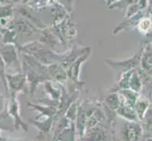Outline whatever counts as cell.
I'll return each mask as SVG.
<instances>
[{"label": "cell", "mask_w": 152, "mask_h": 141, "mask_svg": "<svg viewBox=\"0 0 152 141\" xmlns=\"http://www.w3.org/2000/svg\"><path fill=\"white\" fill-rule=\"evenodd\" d=\"M17 95H9L6 100V109L7 116L12 117L14 121V129H23L25 132L28 131V125L23 121L20 114V104L17 101Z\"/></svg>", "instance_id": "4"}, {"label": "cell", "mask_w": 152, "mask_h": 141, "mask_svg": "<svg viewBox=\"0 0 152 141\" xmlns=\"http://www.w3.org/2000/svg\"><path fill=\"white\" fill-rule=\"evenodd\" d=\"M44 87L45 92L48 93V95L49 96V99L54 101H60L61 97L62 95V90H64V87H60L59 88H56L52 85L51 80L49 81H45L44 83Z\"/></svg>", "instance_id": "13"}, {"label": "cell", "mask_w": 152, "mask_h": 141, "mask_svg": "<svg viewBox=\"0 0 152 141\" xmlns=\"http://www.w3.org/2000/svg\"><path fill=\"white\" fill-rule=\"evenodd\" d=\"M9 27L12 28L14 30V32L16 33L17 48L19 46L20 40H22L20 43V46H22L26 43H29V41H33L31 40V38L37 37L39 40L40 33L42 30V29L38 28L36 25H34L33 24L28 22V20H26L25 18L21 17V16H19L17 18L14 17Z\"/></svg>", "instance_id": "1"}, {"label": "cell", "mask_w": 152, "mask_h": 141, "mask_svg": "<svg viewBox=\"0 0 152 141\" xmlns=\"http://www.w3.org/2000/svg\"><path fill=\"white\" fill-rule=\"evenodd\" d=\"M142 121H145V130L150 134H152V108H148L146 113L145 114L144 119Z\"/></svg>", "instance_id": "23"}, {"label": "cell", "mask_w": 152, "mask_h": 141, "mask_svg": "<svg viewBox=\"0 0 152 141\" xmlns=\"http://www.w3.org/2000/svg\"><path fill=\"white\" fill-rule=\"evenodd\" d=\"M77 103L73 102L66 109L65 118L68 119V121L74 122L77 118Z\"/></svg>", "instance_id": "22"}, {"label": "cell", "mask_w": 152, "mask_h": 141, "mask_svg": "<svg viewBox=\"0 0 152 141\" xmlns=\"http://www.w3.org/2000/svg\"><path fill=\"white\" fill-rule=\"evenodd\" d=\"M143 129L142 126L134 121H129L126 124L122 132V137L124 141H139L142 137Z\"/></svg>", "instance_id": "8"}, {"label": "cell", "mask_w": 152, "mask_h": 141, "mask_svg": "<svg viewBox=\"0 0 152 141\" xmlns=\"http://www.w3.org/2000/svg\"><path fill=\"white\" fill-rule=\"evenodd\" d=\"M0 34H1L2 43H12L17 46L16 33L14 32V30L12 28L8 27L6 29H3Z\"/></svg>", "instance_id": "18"}, {"label": "cell", "mask_w": 152, "mask_h": 141, "mask_svg": "<svg viewBox=\"0 0 152 141\" xmlns=\"http://www.w3.org/2000/svg\"><path fill=\"white\" fill-rule=\"evenodd\" d=\"M6 65H5L2 57L0 56V80L2 81V84L5 88V92H6V100L9 96V90H8V85H7V80H6Z\"/></svg>", "instance_id": "21"}, {"label": "cell", "mask_w": 152, "mask_h": 141, "mask_svg": "<svg viewBox=\"0 0 152 141\" xmlns=\"http://www.w3.org/2000/svg\"><path fill=\"white\" fill-rule=\"evenodd\" d=\"M143 84L144 83L142 80V76L140 75L139 72L134 70L129 78V88H130V90H132L136 92H140L143 87Z\"/></svg>", "instance_id": "15"}, {"label": "cell", "mask_w": 152, "mask_h": 141, "mask_svg": "<svg viewBox=\"0 0 152 141\" xmlns=\"http://www.w3.org/2000/svg\"><path fill=\"white\" fill-rule=\"evenodd\" d=\"M15 12H17V14L19 15V16L25 18L26 20H28V22H30L31 24H33L34 25H36V27H37L38 28H40V29H44V28H45L46 27H48V25H46L40 18L35 17L34 15L31 14L28 8L26 7L25 5H24V6L18 7V8H15Z\"/></svg>", "instance_id": "9"}, {"label": "cell", "mask_w": 152, "mask_h": 141, "mask_svg": "<svg viewBox=\"0 0 152 141\" xmlns=\"http://www.w3.org/2000/svg\"><path fill=\"white\" fill-rule=\"evenodd\" d=\"M145 12V9L144 10H140L139 12H137L136 14H134L133 16L129 17V18H127L125 19L123 22L118 25L116 27H115L113 31V34H117L120 31H123V30H127V29H129V28H135L136 27V25H137V22L139 21V19L144 16V14Z\"/></svg>", "instance_id": "11"}, {"label": "cell", "mask_w": 152, "mask_h": 141, "mask_svg": "<svg viewBox=\"0 0 152 141\" xmlns=\"http://www.w3.org/2000/svg\"><path fill=\"white\" fill-rule=\"evenodd\" d=\"M91 51H92V49L86 52V53L83 54L82 56H80L74 63L66 70L68 79L71 80L75 84V86L78 88H81L83 86H84V82H82L80 79V70H81V65L84 63L89 57V56L91 55Z\"/></svg>", "instance_id": "5"}, {"label": "cell", "mask_w": 152, "mask_h": 141, "mask_svg": "<svg viewBox=\"0 0 152 141\" xmlns=\"http://www.w3.org/2000/svg\"><path fill=\"white\" fill-rule=\"evenodd\" d=\"M56 1L59 4H61V6L64 7L70 14L73 12V10H74V9H73V3H74V0H56Z\"/></svg>", "instance_id": "24"}, {"label": "cell", "mask_w": 152, "mask_h": 141, "mask_svg": "<svg viewBox=\"0 0 152 141\" xmlns=\"http://www.w3.org/2000/svg\"><path fill=\"white\" fill-rule=\"evenodd\" d=\"M29 122H31V124L34 125V126L37 127V129L39 130L40 134H48V132L50 131V129L52 127V118L48 119V121H33V119H28Z\"/></svg>", "instance_id": "17"}, {"label": "cell", "mask_w": 152, "mask_h": 141, "mask_svg": "<svg viewBox=\"0 0 152 141\" xmlns=\"http://www.w3.org/2000/svg\"><path fill=\"white\" fill-rule=\"evenodd\" d=\"M148 108H149V102L148 101V99L139 96V98L137 99V101H136L134 104V109L140 121H142L144 119L145 114L146 113Z\"/></svg>", "instance_id": "14"}, {"label": "cell", "mask_w": 152, "mask_h": 141, "mask_svg": "<svg viewBox=\"0 0 152 141\" xmlns=\"http://www.w3.org/2000/svg\"><path fill=\"white\" fill-rule=\"evenodd\" d=\"M143 53V46L141 47L139 52H137L136 54H134L130 59L121 60V61H117V60H112V59H106L105 60V63L107 65L111 66L113 69H118V70H122L123 72L130 71V70H134V68L139 64V62L141 61V56H142Z\"/></svg>", "instance_id": "6"}, {"label": "cell", "mask_w": 152, "mask_h": 141, "mask_svg": "<svg viewBox=\"0 0 152 141\" xmlns=\"http://www.w3.org/2000/svg\"><path fill=\"white\" fill-rule=\"evenodd\" d=\"M16 2H21V1H23V0H15Z\"/></svg>", "instance_id": "29"}, {"label": "cell", "mask_w": 152, "mask_h": 141, "mask_svg": "<svg viewBox=\"0 0 152 141\" xmlns=\"http://www.w3.org/2000/svg\"><path fill=\"white\" fill-rule=\"evenodd\" d=\"M117 1H119V0H105V3H106L107 6L109 7V6H111V5H113V3L117 2Z\"/></svg>", "instance_id": "25"}, {"label": "cell", "mask_w": 152, "mask_h": 141, "mask_svg": "<svg viewBox=\"0 0 152 141\" xmlns=\"http://www.w3.org/2000/svg\"><path fill=\"white\" fill-rule=\"evenodd\" d=\"M116 111L119 116H121L122 118H124L129 121L137 122L139 121V118L137 116V114H136L134 107L128 106V104H126L124 103H121V104H120V106L117 108Z\"/></svg>", "instance_id": "12"}, {"label": "cell", "mask_w": 152, "mask_h": 141, "mask_svg": "<svg viewBox=\"0 0 152 141\" xmlns=\"http://www.w3.org/2000/svg\"><path fill=\"white\" fill-rule=\"evenodd\" d=\"M141 63H142L143 71L148 75L152 74V44L148 43L143 46V53L141 56Z\"/></svg>", "instance_id": "10"}, {"label": "cell", "mask_w": 152, "mask_h": 141, "mask_svg": "<svg viewBox=\"0 0 152 141\" xmlns=\"http://www.w3.org/2000/svg\"><path fill=\"white\" fill-rule=\"evenodd\" d=\"M6 80H7V85H8L9 95H10V94H12V95H17L18 93H21V92L28 93L27 78H26L24 72L22 71L13 72V74H12V72H9L8 74L7 72Z\"/></svg>", "instance_id": "3"}, {"label": "cell", "mask_w": 152, "mask_h": 141, "mask_svg": "<svg viewBox=\"0 0 152 141\" xmlns=\"http://www.w3.org/2000/svg\"><path fill=\"white\" fill-rule=\"evenodd\" d=\"M38 40L42 44H44L45 47H48V48L53 50L55 52H57L56 51L57 47L60 46L61 43V40L53 31V29L48 28V27L41 30L40 37Z\"/></svg>", "instance_id": "7"}, {"label": "cell", "mask_w": 152, "mask_h": 141, "mask_svg": "<svg viewBox=\"0 0 152 141\" xmlns=\"http://www.w3.org/2000/svg\"><path fill=\"white\" fill-rule=\"evenodd\" d=\"M0 38H1V34H0Z\"/></svg>", "instance_id": "30"}, {"label": "cell", "mask_w": 152, "mask_h": 141, "mask_svg": "<svg viewBox=\"0 0 152 141\" xmlns=\"http://www.w3.org/2000/svg\"><path fill=\"white\" fill-rule=\"evenodd\" d=\"M105 102H106L108 107L111 108L112 110H117V108L121 104V99H120L118 93L112 92L108 94V96L105 99Z\"/></svg>", "instance_id": "19"}, {"label": "cell", "mask_w": 152, "mask_h": 141, "mask_svg": "<svg viewBox=\"0 0 152 141\" xmlns=\"http://www.w3.org/2000/svg\"><path fill=\"white\" fill-rule=\"evenodd\" d=\"M54 1L53 0H25L24 5L26 7H28V9L40 10V9H45V7L49 6V5L51 3H53Z\"/></svg>", "instance_id": "16"}, {"label": "cell", "mask_w": 152, "mask_h": 141, "mask_svg": "<svg viewBox=\"0 0 152 141\" xmlns=\"http://www.w3.org/2000/svg\"><path fill=\"white\" fill-rule=\"evenodd\" d=\"M0 141H8V140H7V138H5V137H3L0 135Z\"/></svg>", "instance_id": "27"}, {"label": "cell", "mask_w": 152, "mask_h": 141, "mask_svg": "<svg viewBox=\"0 0 152 141\" xmlns=\"http://www.w3.org/2000/svg\"><path fill=\"white\" fill-rule=\"evenodd\" d=\"M15 12L14 4L0 5V18L3 17H13Z\"/></svg>", "instance_id": "20"}, {"label": "cell", "mask_w": 152, "mask_h": 141, "mask_svg": "<svg viewBox=\"0 0 152 141\" xmlns=\"http://www.w3.org/2000/svg\"><path fill=\"white\" fill-rule=\"evenodd\" d=\"M7 4H14L10 0H0V5H7Z\"/></svg>", "instance_id": "26"}, {"label": "cell", "mask_w": 152, "mask_h": 141, "mask_svg": "<svg viewBox=\"0 0 152 141\" xmlns=\"http://www.w3.org/2000/svg\"><path fill=\"white\" fill-rule=\"evenodd\" d=\"M0 56L6 65V70H12V74L22 71L19 50L16 45L12 43L0 44Z\"/></svg>", "instance_id": "2"}, {"label": "cell", "mask_w": 152, "mask_h": 141, "mask_svg": "<svg viewBox=\"0 0 152 141\" xmlns=\"http://www.w3.org/2000/svg\"><path fill=\"white\" fill-rule=\"evenodd\" d=\"M10 1H12V3H16V1H15V0H10Z\"/></svg>", "instance_id": "28"}]
</instances>
